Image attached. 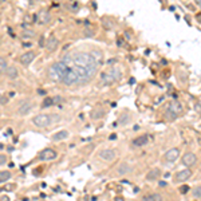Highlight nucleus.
Listing matches in <instances>:
<instances>
[{"instance_id":"9","label":"nucleus","mask_w":201,"mask_h":201,"mask_svg":"<svg viewBox=\"0 0 201 201\" xmlns=\"http://www.w3.org/2000/svg\"><path fill=\"white\" fill-rule=\"evenodd\" d=\"M99 157L105 161H114L115 160V152L113 149H105L99 153Z\"/></svg>"},{"instance_id":"8","label":"nucleus","mask_w":201,"mask_h":201,"mask_svg":"<svg viewBox=\"0 0 201 201\" xmlns=\"http://www.w3.org/2000/svg\"><path fill=\"white\" fill-rule=\"evenodd\" d=\"M34 59H35V52L34 51H27L20 56V62H22V65H24V66H28Z\"/></svg>"},{"instance_id":"30","label":"nucleus","mask_w":201,"mask_h":201,"mask_svg":"<svg viewBox=\"0 0 201 201\" xmlns=\"http://www.w3.org/2000/svg\"><path fill=\"white\" fill-rule=\"evenodd\" d=\"M188 190H189V186H188V185L181 186V188H180V192H181V193H186Z\"/></svg>"},{"instance_id":"18","label":"nucleus","mask_w":201,"mask_h":201,"mask_svg":"<svg viewBox=\"0 0 201 201\" xmlns=\"http://www.w3.org/2000/svg\"><path fill=\"white\" fill-rule=\"evenodd\" d=\"M103 115H105V110H103V109H100V107H97V109H93L91 114H90L91 119H100Z\"/></svg>"},{"instance_id":"6","label":"nucleus","mask_w":201,"mask_h":201,"mask_svg":"<svg viewBox=\"0 0 201 201\" xmlns=\"http://www.w3.org/2000/svg\"><path fill=\"white\" fill-rule=\"evenodd\" d=\"M180 157V149L178 147H173V149H169L165 153V160L170 161V162H174L177 158Z\"/></svg>"},{"instance_id":"35","label":"nucleus","mask_w":201,"mask_h":201,"mask_svg":"<svg viewBox=\"0 0 201 201\" xmlns=\"http://www.w3.org/2000/svg\"><path fill=\"white\" fill-rule=\"evenodd\" d=\"M0 201H9V199H8V196H3Z\"/></svg>"},{"instance_id":"28","label":"nucleus","mask_w":201,"mask_h":201,"mask_svg":"<svg viewBox=\"0 0 201 201\" xmlns=\"http://www.w3.org/2000/svg\"><path fill=\"white\" fill-rule=\"evenodd\" d=\"M200 193H201V188L200 186H196V188H194V196H196L197 199L200 197Z\"/></svg>"},{"instance_id":"37","label":"nucleus","mask_w":201,"mask_h":201,"mask_svg":"<svg viewBox=\"0 0 201 201\" xmlns=\"http://www.w3.org/2000/svg\"><path fill=\"white\" fill-rule=\"evenodd\" d=\"M115 138H117L115 134H111V136H110V139H115Z\"/></svg>"},{"instance_id":"34","label":"nucleus","mask_w":201,"mask_h":201,"mask_svg":"<svg viewBox=\"0 0 201 201\" xmlns=\"http://www.w3.org/2000/svg\"><path fill=\"white\" fill-rule=\"evenodd\" d=\"M7 102H8V99H7L5 97H3V98L0 99V103H7Z\"/></svg>"},{"instance_id":"29","label":"nucleus","mask_w":201,"mask_h":201,"mask_svg":"<svg viewBox=\"0 0 201 201\" xmlns=\"http://www.w3.org/2000/svg\"><path fill=\"white\" fill-rule=\"evenodd\" d=\"M5 162H7V157L4 154H0V165H4Z\"/></svg>"},{"instance_id":"26","label":"nucleus","mask_w":201,"mask_h":201,"mask_svg":"<svg viewBox=\"0 0 201 201\" xmlns=\"http://www.w3.org/2000/svg\"><path fill=\"white\" fill-rule=\"evenodd\" d=\"M32 36H35V32H34L32 30H24L23 38H32Z\"/></svg>"},{"instance_id":"15","label":"nucleus","mask_w":201,"mask_h":201,"mask_svg":"<svg viewBox=\"0 0 201 201\" xmlns=\"http://www.w3.org/2000/svg\"><path fill=\"white\" fill-rule=\"evenodd\" d=\"M152 138L150 136H141V137H138V138H136L133 141V145L134 146H143V145H146L147 142H149V139Z\"/></svg>"},{"instance_id":"20","label":"nucleus","mask_w":201,"mask_h":201,"mask_svg":"<svg viewBox=\"0 0 201 201\" xmlns=\"http://www.w3.org/2000/svg\"><path fill=\"white\" fill-rule=\"evenodd\" d=\"M142 201H162V196L158 193H153V194H147L143 197Z\"/></svg>"},{"instance_id":"4","label":"nucleus","mask_w":201,"mask_h":201,"mask_svg":"<svg viewBox=\"0 0 201 201\" xmlns=\"http://www.w3.org/2000/svg\"><path fill=\"white\" fill-rule=\"evenodd\" d=\"M121 76V71L118 69H111L109 72H105L102 74V83H105V85H110V83H113L114 80H117Z\"/></svg>"},{"instance_id":"5","label":"nucleus","mask_w":201,"mask_h":201,"mask_svg":"<svg viewBox=\"0 0 201 201\" xmlns=\"http://www.w3.org/2000/svg\"><path fill=\"white\" fill-rule=\"evenodd\" d=\"M56 158V152L54 149H44L39 153V160L42 161H48Z\"/></svg>"},{"instance_id":"10","label":"nucleus","mask_w":201,"mask_h":201,"mask_svg":"<svg viewBox=\"0 0 201 201\" xmlns=\"http://www.w3.org/2000/svg\"><path fill=\"white\" fill-rule=\"evenodd\" d=\"M192 177V170L190 169H185V170H181V172L176 173V180L177 181H186L188 178Z\"/></svg>"},{"instance_id":"19","label":"nucleus","mask_w":201,"mask_h":201,"mask_svg":"<svg viewBox=\"0 0 201 201\" xmlns=\"http://www.w3.org/2000/svg\"><path fill=\"white\" fill-rule=\"evenodd\" d=\"M67 137H69V132H67V130H60V132L54 134V136H52V139H54V141H62V139L67 138Z\"/></svg>"},{"instance_id":"24","label":"nucleus","mask_w":201,"mask_h":201,"mask_svg":"<svg viewBox=\"0 0 201 201\" xmlns=\"http://www.w3.org/2000/svg\"><path fill=\"white\" fill-rule=\"evenodd\" d=\"M177 117H178L177 114H174V113L170 111V110L166 109V111H165V119H168V121H174Z\"/></svg>"},{"instance_id":"36","label":"nucleus","mask_w":201,"mask_h":201,"mask_svg":"<svg viewBox=\"0 0 201 201\" xmlns=\"http://www.w3.org/2000/svg\"><path fill=\"white\" fill-rule=\"evenodd\" d=\"M165 185H166L165 181H160V186H165Z\"/></svg>"},{"instance_id":"21","label":"nucleus","mask_w":201,"mask_h":201,"mask_svg":"<svg viewBox=\"0 0 201 201\" xmlns=\"http://www.w3.org/2000/svg\"><path fill=\"white\" fill-rule=\"evenodd\" d=\"M11 178V172L9 170H0V184L5 182Z\"/></svg>"},{"instance_id":"2","label":"nucleus","mask_w":201,"mask_h":201,"mask_svg":"<svg viewBox=\"0 0 201 201\" xmlns=\"http://www.w3.org/2000/svg\"><path fill=\"white\" fill-rule=\"evenodd\" d=\"M59 119H60L59 114H38L32 119V123L38 127H46L54 122H58Z\"/></svg>"},{"instance_id":"33","label":"nucleus","mask_w":201,"mask_h":201,"mask_svg":"<svg viewBox=\"0 0 201 201\" xmlns=\"http://www.w3.org/2000/svg\"><path fill=\"white\" fill-rule=\"evenodd\" d=\"M15 188H16V185H15V184H12V185H7V186L4 188V189H7V190H12V189H15Z\"/></svg>"},{"instance_id":"12","label":"nucleus","mask_w":201,"mask_h":201,"mask_svg":"<svg viewBox=\"0 0 201 201\" xmlns=\"http://www.w3.org/2000/svg\"><path fill=\"white\" fill-rule=\"evenodd\" d=\"M32 109H34V105H32V103L26 102V103H23V105H20V106H19L18 113L20 114V115H26V114H28Z\"/></svg>"},{"instance_id":"32","label":"nucleus","mask_w":201,"mask_h":201,"mask_svg":"<svg viewBox=\"0 0 201 201\" xmlns=\"http://www.w3.org/2000/svg\"><path fill=\"white\" fill-rule=\"evenodd\" d=\"M85 35H86V36H94V31H91V30H86V31H85Z\"/></svg>"},{"instance_id":"25","label":"nucleus","mask_w":201,"mask_h":201,"mask_svg":"<svg viewBox=\"0 0 201 201\" xmlns=\"http://www.w3.org/2000/svg\"><path fill=\"white\" fill-rule=\"evenodd\" d=\"M50 20V15L48 13H46L44 11L40 12V23H47Z\"/></svg>"},{"instance_id":"38","label":"nucleus","mask_w":201,"mask_h":201,"mask_svg":"<svg viewBox=\"0 0 201 201\" xmlns=\"http://www.w3.org/2000/svg\"><path fill=\"white\" fill-rule=\"evenodd\" d=\"M115 201H123V199H119L118 197V199H115Z\"/></svg>"},{"instance_id":"17","label":"nucleus","mask_w":201,"mask_h":201,"mask_svg":"<svg viewBox=\"0 0 201 201\" xmlns=\"http://www.w3.org/2000/svg\"><path fill=\"white\" fill-rule=\"evenodd\" d=\"M129 173H132V166H130L129 164H126V162H122L118 166V174L125 176V174H129Z\"/></svg>"},{"instance_id":"39","label":"nucleus","mask_w":201,"mask_h":201,"mask_svg":"<svg viewBox=\"0 0 201 201\" xmlns=\"http://www.w3.org/2000/svg\"><path fill=\"white\" fill-rule=\"evenodd\" d=\"M0 3H2V0H0Z\"/></svg>"},{"instance_id":"31","label":"nucleus","mask_w":201,"mask_h":201,"mask_svg":"<svg viewBox=\"0 0 201 201\" xmlns=\"http://www.w3.org/2000/svg\"><path fill=\"white\" fill-rule=\"evenodd\" d=\"M52 100H54V103H58V102H62L63 98H62V97H54Z\"/></svg>"},{"instance_id":"27","label":"nucleus","mask_w":201,"mask_h":201,"mask_svg":"<svg viewBox=\"0 0 201 201\" xmlns=\"http://www.w3.org/2000/svg\"><path fill=\"white\" fill-rule=\"evenodd\" d=\"M51 105H54L52 98H46L44 102H43V107H48V106H51Z\"/></svg>"},{"instance_id":"13","label":"nucleus","mask_w":201,"mask_h":201,"mask_svg":"<svg viewBox=\"0 0 201 201\" xmlns=\"http://www.w3.org/2000/svg\"><path fill=\"white\" fill-rule=\"evenodd\" d=\"M168 110H170L172 113H174V114H177V115H178V114L182 111V105H181L178 100H173V102L169 105V107H168Z\"/></svg>"},{"instance_id":"16","label":"nucleus","mask_w":201,"mask_h":201,"mask_svg":"<svg viewBox=\"0 0 201 201\" xmlns=\"http://www.w3.org/2000/svg\"><path fill=\"white\" fill-rule=\"evenodd\" d=\"M160 176H161V170L157 169V168H154V169L149 170V173L146 174V178L149 181H156V180L160 178Z\"/></svg>"},{"instance_id":"3","label":"nucleus","mask_w":201,"mask_h":201,"mask_svg":"<svg viewBox=\"0 0 201 201\" xmlns=\"http://www.w3.org/2000/svg\"><path fill=\"white\" fill-rule=\"evenodd\" d=\"M65 75V65L62 63V60L54 63V65L50 66L48 69V76L50 79L54 80V82H60Z\"/></svg>"},{"instance_id":"22","label":"nucleus","mask_w":201,"mask_h":201,"mask_svg":"<svg viewBox=\"0 0 201 201\" xmlns=\"http://www.w3.org/2000/svg\"><path fill=\"white\" fill-rule=\"evenodd\" d=\"M130 119H132V117H130V114H122V115L119 117V121H118V123L119 125H126V123H129L130 122Z\"/></svg>"},{"instance_id":"1","label":"nucleus","mask_w":201,"mask_h":201,"mask_svg":"<svg viewBox=\"0 0 201 201\" xmlns=\"http://www.w3.org/2000/svg\"><path fill=\"white\" fill-rule=\"evenodd\" d=\"M102 55L98 51L74 52L62 59L65 65V75L60 82L67 86L85 85L90 82L98 71Z\"/></svg>"},{"instance_id":"7","label":"nucleus","mask_w":201,"mask_h":201,"mask_svg":"<svg viewBox=\"0 0 201 201\" xmlns=\"http://www.w3.org/2000/svg\"><path fill=\"white\" fill-rule=\"evenodd\" d=\"M196 162H197V157H196V154H193V153H186L185 156L182 157V164L185 166H193V165H196Z\"/></svg>"},{"instance_id":"14","label":"nucleus","mask_w":201,"mask_h":201,"mask_svg":"<svg viewBox=\"0 0 201 201\" xmlns=\"http://www.w3.org/2000/svg\"><path fill=\"white\" fill-rule=\"evenodd\" d=\"M5 75L8 76L9 79H16L19 76V71L15 66H8L5 70Z\"/></svg>"},{"instance_id":"11","label":"nucleus","mask_w":201,"mask_h":201,"mask_svg":"<svg viewBox=\"0 0 201 201\" xmlns=\"http://www.w3.org/2000/svg\"><path fill=\"white\" fill-rule=\"evenodd\" d=\"M58 43H59L58 39H56L54 35H51L46 42V48L48 50V51H54V50H56V47H58Z\"/></svg>"},{"instance_id":"23","label":"nucleus","mask_w":201,"mask_h":201,"mask_svg":"<svg viewBox=\"0 0 201 201\" xmlns=\"http://www.w3.org/2000/svg\"><path fill=\"white\" fill-rule=\"evenodd\" d=\"M7 67H8V63H7V59L3 58V56H0V74L5 72Z\"/></svg>"}]
</instances>
